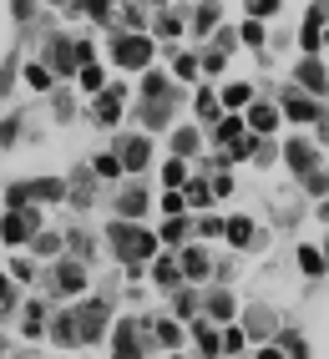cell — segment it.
Segmentation results:
<instances>
[{
	"mask_svg": "<svg viewBox=\"0 0 329 359\" xmlns=\"http://www.w3.org/2000/svg\"><path fill=\"white\" fill-rule=\"evenodd\" d=\"M112 248H116V258H127V263H142V258H152L157 253V238L147 233V228H132V223H112Z\"/></svg>",
	"mask_w": 329,
	"mask_h": 359,
	"instance_id": "6da1fadb",
	"label": "cell"
},
{
	"mask_svg": "<svg viewBox=\"0 0 329 359\" xmlns=\"http://www.w3.org/2000/svg\"><path fill=\"white\" fill-rule=\"evenodd\" d=\"M76 319V344H91V339H102V324H107V299H86L81 304V314Z\"/></svg>",
	"mask_w": 329,
	"mask_h": 359,
	"instance_id": "7a4b0ae2",
	"label": "cell"
},
{
	"mask_svg": "<svg viewBox=\"0 0 329 359\" xmlns=\"http://www.w3.org/2000/svg\"><path fill=\"white\" fill-rule=\"evenodd\" d=\"M66 187L56 182V177H41V182H15L11 187V208H20V203H51V198H61Z\"/></svg>",
	"mask_w": 329,
	"mask_h": 359,
	"instance_id": "3957f363",
	"label": "cell"
},
{
	"mask_svg": "<svg viewBox=\"0 0 329 359\" xmlns=\"http://www.w3.org/2000/svg\"><path fill=\"white\" fill-rule=\"evenodd\" d=\"M36 228H41V218H36V212H31V208H26V212H20V208H15V212H11V218H6V223H0V238H6V243H26V238H31Z\"/></svg>",
	"mask_w": 329,
	"mask_h": 359,
	"instance_id": "277c9868",
	"label": "cell"
},
{
	"mask_svg": "<svg viewBox=\"0 0 329 359\" xmlns=\"http://www.w3.org/2000/svg\"><path fill=\"white\" fill-rule=\"evenodd\" d=\"M116 61L122 66H147L152 61V41L147 36H122L116 41Z\"/></svg>",
	"mask_w": 329,
	"mask_h": 359,
	"instance_id": "5b68a950",
	"label": "cell"
},
{
	"mask_svg": "<svg viewBox=\"0 0 329 359\" xmlns=\"http://www.w3.org/2000/svg\"><path fill=\"white\" fill-rule=\"evenodd\" d=\"M112 359H142V339H137V324H116Z\"/></svg>",
	"mask_w": 329,
	"mask_h": 359,
	"instance_id": "8992f818",
	"label": "cell"
},
{
	"mask_svg": "<svg viewBox=\"0 0 329 359\" xmlns=\"http://www.w3.org/2000/svg\"><path fill=\"white\" fill-rule=\"evenodd\" d=\"M147 157H152V152H147V137H132L116 162H122V167H132V172H142V167H147Z\"/></svg>",
	"mask_w": 329,
	"mask_h": 359,
	"instance_id": "52a82bcc",
	"label": "cell"
},
{
	"mask_svg": "<svg viewBox=\"0 0 329 359\" xmlns=\"http://www.w3.org/2000/svg\"><path fill=\"white\" fill-rule=\"evenodd\" d=\"M324 20H329V6H314L309 20H304V51H309V56H314V46H319V26H324Z\"/></svg>",
	"mask_w": 329,
	"mask_h": 359,
	"instance_id": "ba28073f",
	"label": "cell"
},
{
	"mask_svg": "<svg viewBox=\"0 0 329 359\" xmlns=\"http://www.w3.org/2000/svg\"><path fill=\"white\" fill-rule=\"evenodd\" d=\"M177 273H187V278H203V273H208V253H203V248H182Z\"/></svg>",
	"mask_w": 329,
	"mask_h": 359,
	"instance_id": "9c48e42d",
	"label": "cell"
},
{
	"mask_svg": "<svg viewBox=\"0 0 329 359\" xmlns=\"http://www.w3.org/2000/svg\"><path fill=\"white\" fill-rule=\"evenodd\" d=\"M289 167L304 177V172H314V152H309V142H289Z\"/></svg>",
	"mask_w": 329,
	"mask_h": 359,
	"instance_id": "30bf717a",
	"label": "cell"
},
{
	"mask_svg": "<svg viewBox=\"0 0 329 359\" xmlns=\"http://www.w3.org/2000/svg\"><path fill=\"white\" fill-rule=\"evenodd\" d=\"M299 81H304V86H309V91H324V86H329V76H324V66H319L314 56H309V61H304V66H299Z\"/></svg>",
	"mask_w": 329,
	"mask_h": 359,
	"instance_id": "8fae6325",
	"label": "cell"
},
{
	"mask_svg": "<svg viewBox=\"0 0 329 359\" xmlns=\"http://www.w3.org/2000/svg\"><path fill=\"white\" fill-rule=\"evenodd\" d=\"M122 97H127V91H116V86H112L107 97L97 102V116H102V122H116V116H122Z\"/></svg>",
	"mask_w": 329,
	"mask_h": 359,
	"instance_id": "7c38bea8",
	"label": "cell"
},
{
	"mask_svg": "<svg viewBox=\"0 0 329 359\" xmlns=\"http://www.w3.org/2000/svg\"><path fill=\"white\" fill-rule=\"evenodd\" d=\"M284 111L294 116V122H314V116H319V107H314L309 97H289V102H284Z\"/></svg>",
	"mask_w": 329,
	"mask_h": 359,
	"instance_id": "4fadbf2b",
	"label": "cell"
},
{
	"mask_svg": "<svg viewBox=\"0 0 329 359\" xmlns=\"http://www.w3.org/2000/svg\"><path fill=\"white\" fill-rule=\"evenodd\" d=\"M248 127H253V132H274V127H278V111H274V107H253V111H248Z\"/></svg>",
	"mask_w": 329,
	"mask_h": 359,
	"instance_id": "5bb4252c",
	"label": "cell"
},
{
	"mask_svg": "<svg viewBox=\"0 0 329 359\" xmlns=\"http://www.w3.org/2000/svg\"><path fill=\"white\" fill-rule=\"evenodd\" d=\"M56 283H61L66 294H76V289H81L86 278H81V269H76V263H61V269H56Z\"/></svg>",
	"mask_w": 329,
	"mask_h": 359,
	"instance_id": "9a60e30c",
	"label": "cell"
},
{
	"mask_svg": "<svg viewBox=\"0 0 329 359\" xmlns=\"http://www.w3.org/2000/svg\"><path fill=\"white\" fill-rule=\"evenodd\" d=\"M213 26H218V6L208 0V6H198V15H193V31H198V36H208Z\"/></svg>",
	"mask_w": 329,
	"mask_h": 359,
	"instance_id": "2e32d148",
	"label": "cell"
},
{
	"mask_svg": "<svg viewBox=\"0 0 329 359\" xmlns=\"http://www.w3.org/2000/svg\"><path fill=\"white\" fill-rule=\"evenodd\" d=\"M51 334H56V344H76V319H72V314H61V319L51 324Z\"/></svg>",
	"mask_w": 329,
	"mask_h": 359,
	"instance_id": "e0dca14e",
	"label": "cell"
},
{
	"mask_svg": "<svg viewBox=\"0 0 329 359\" xmlns=\"http://www.w3.org/2000/svg\"><path fill=\"white\" fill-rule=\"evenodd\" d=\"M299 269L304 273H324V253L319 248H299Z\"/></svg>",
	"mask_w": 329,
	"mask_h": 359,
	"instance_id": "ac0fdd59",
	"label": "cell"
},
{
	"mask_svg": "<svg viewBox=\"0 0 329 359\" xmlns=\"http://www.w3.org/2000/svg\"><path fill=\"white\" fill-rule=\"evenodd\" d=\"M228 238H233V243H248V238H253V223H248V218H228Z\"/></svg>",
	"mask_w": 329,
	"mask_h": 359,
	"instance_id": "d6986e66",
	"label": "cell"
},
{
	"mask_svg": "<svg viewBox=\"0 0 329 359\" xmlns=\"http://www.w3.org/2000/svg\"><path fill=\"white\" fill-rule=\"evenodd\" d=\"M147 208V193L142 187H132V193H122V212H142Z\"/></svg>",
	"mask_w": 329,
	"mask_h": 359,
	"instance_id": "ffe728a7",
	"label": "cell"
},
{
	"mask_svg": "<svg viewBox=\"0 0 329 359\" xmlns=\"http://www.w3.org/2000/svg\"><path fill=\"white\" fill-rule=\"evenodd\" d=\"M248 97H253V91H248V86H243V81H233V86H228V91H223V102H228V107H243V102H248Z\"/></svg>",
	"mask_w": 329,
	"mask_h": 359,
	"instance_id": "44dd1931",
	"label": "cell"
},
{
	"mask_svg": "<svg viewBox=\"0 0 329 359\" xmlns=\"http://www.w3.org/2000/svg\"><path fill=\"white\" fill-rule=\"evenodd\" d=\"M198 349H203V354H218V334L208 329V324H198Z\"/></svg>",
	"mask_w": 329,
	"mask_h": 359,
	"instance_id": "7402d4cb",
	"label": "cell"
},
{
	"mask_svg": "<svg viewBox=\"0 0 329 359\" xmlns=\"http://www.w3.org/2000/svg\"><path fill=\"white\" fill-rule=\"evenodd\" d=\"M218 137H223V147H228V142H239L243 137V122H239V116H228V122L218 127Z\"/></svg>",
	"mask_w": 329,
	"mask_h": 359,
	"instance_id": "603a6c76",
	"label": "cell"
},
{
	"mask_svg": "<svg viewBox=\"0 0 329 359\" xmlns=\"http://www.w3.org/2000/svg\"><path fill=\"white\" fill-rule=\"evenodd\" d=\"M208 314H213V319H233V299H228V294H218L213 304H208Z\"/></svg>",
	"mask_w": 329,
	"mask_h": 359,
	"instance_id": "cb8c5ba5",
	"label": "cell"
},
{
	"mask_svg": "<svg viewBox=\"0 0 329 359\" xmlns=\"http://www.w3.org/2000/svg\"><path fill=\"white\" fill-rule=\"evenodd\" d=\"M208 198H213V187H203V182H187V203H193V208H203Z\"/></svg>",
	"mask_w": 329,
	"mask_h": 359,
	"instance_id": "d4e9b609",
	"label": "cell"
},
{
	"mask_svg": "<svg viewBox=\"0 0 329 359\" xmlns=\"http://www.w3.org/2000/svg\"><path fill=\"white\" fill-rule=\"evenodd\" d=\"M278 11V0H248V15L253 20H264V15H274Z\"/></svg>",
	"mask_w": 329,
	"mask_h": 359,
	"instance_id": "484cf974",
	"label": "cell"
},
{
	"mask_svg": "<svg viewBox=\"0 0 329 359\" xmlns=\"http://www.w3.org/2000/svg\"><path fill=\"white\" fill-rule=\"evenodd\" d=\"M173 147H177V157H187V152H198V137H193V132H177Z\"/></svg>",
	"mask_w": 329,
	"mask_h": 359,
	"instance_id": "4316f807",
	"label": "cell"
},
{
	"mask_svg": "<svg viewBox=\"0 0 329 359\" xmlns=\"http://www.w3.org/2000/svg\"><path fill=\"white\" fill-rule=\"evenodd\" d=\"M81 86H91V91L102 86V66H97V61H91V66H81Z\"/></svg>",
	"mask_w": 329,
	"mask_h": 359,
	"instance_id": "83f0119b",
	"label": "cell"
},
{
	"mask_svg": "<svg viewBox=\"0 0 329 359\" xmlns=\"http://www.w3.org/2000/svg\"><path fill=\"white\" fill-rule=\"evenodd\" d=\"M157 283H177V263H173V258L157 263Z\"/></svg>",
	"mask_w": 329,
	"mask_h": 359,
	"instance_id": "f1b7e54d",
	"label": "cell"
},
{
	"mask_svg": "<svg viewBox=\"0 0 329 359\" xmlns=\"http://www.w3.org/2000/svg\"><path fill=\"white\" fill-rule=\"evenodd\" d=\"M152 334H157L162 344H177V324H168V319H162V324H152Z\"/></svg>",
	"mask_w": 329,
	"mask_h": 359,
	"instance_id": "f546056e",
	"label": "cell"
},
{
	"mask_svg": "<svg viewBox=\"0 0 329 359\" xmlns=\"http://www.w3.org/2000/svg\"><path fill=\"white\" fill-rule=\"evenodd\" d=\"M81 6H86V15H97V20L112 15V0H81Z\"/></svg>",
	"mask_w": 329,
	"mask_h": 359,
	"instance_id": "4dcf8cb0",
	"label": "cell"
},
{
	"mask_svg": "<svg viewBox=\"0 0 329 359\" xmlns=\"http://www.w3.org/2000/svg\"><path fill=\"white\" fill-rule=\"evenodd\" d=\"M97 172H102V177H116V172H122V162H116V157H107V152H102V157H97Z\"/></svg>",
	"mask_w": 329,
	"mask_h": 359,
	"instance_id": "1f68e13d",
	"label": "cell"
},
{
	"mask_svg": "<svg viewBox=\"0 0 329 359\" xmlns=\"http://www.w3.org/2000/svg\"><path fill=\"white\" fill-rule=\"evenodd\" d=\"M198 111L203 116H218V97H213V91H203V97H198Z\"/></svg>",
	"mask_w": 329,
	"mask_h": 359,
	"instance_id": "d6a6232c",
	"label": "cell"
},
{
	"mask_svg": "<svg viewBox=\"0 0 329 359\" xmlns=\"http://www.w3.org/2000/svg\"><path fill=\"white\" fill-rule=\"evenodd\" d=\"M157 31H162V36H177V31H182V20H177V15H162V20H157Z\"/></svg>",
	"mask_w": 329,
	"mask_h": 359,
	"instance_id": "836d02e7",
	"label": "cell"
},
{
	"mask_svg": "<svg viewBox=\"0 0 329 359\" xmlns=\"http://www.w3.org/2000/svg\"><path fill=\"white\" fill-rule=\"evenodd\" d=\"M177 76L193 81V76H198V61H193V56H177Z\"/></svg>",
	"mask_w": 329,
	"mask_h": 359,
	"instance_id": "e575fe53",
	"label": "cell"
},
{
	"mask_svg": "<svg viewBox=\"0 0 329 359\" xmlns=\"http://www.w3.org/2000/svg\"><path fill=\"white\" fill-rule=\"evenodd\" d=\"M218 344H228V349H243V329H228V334H218Z\"/></svg>",
	"mask_w": 329,
	"mask_h": 359,
	"instance_id": "d590c367",
	"label": "cell"
},
{
	"mask_svg": "<svg viewBox=\"0 0 329 359\" xmlns=\"http://www.w3.org/2000/svg\"><path fill=\"white\" fill-rule=\"evenodd\" d=\"M324 182H329L324 172H304V187H309V193H324Z\"/></svg>",
	"mask_w": 329,
	"mask_h": 359,
	"instance_id": "8d00e7d4",
	"label": "cell"
},
{
	"mask_svg": "<svg viewBox=\"0 0 329 359\" xmlns=\"http://www.w3.org/2000/svg\"><path fill=\"white\" fill-rule=\"evenodd\" d=\"M243 41L258 46V41H264V26H258V20H248V26H243Z\"/></svg>",
	"mask_w": 329,
	"mask_h": 359,
	"instance_id": "74e56055",
	"label": "cell"
},
{
	"mask_svg": "<svg viewBox=\"0 0 329 359\" xmlns=\"http://www.w3.org/2000/svg\"><path fill=\"white\" fill-rule=\"evenodd\" d=\"M26 81H31V86H46L51 76H46V66H26Z\"/></svg>",
	"mask_w": 329,
	"mask_h": 359,
	"instance_id": "f35d334b",
	"label": "cell"
},
{
	"mask_svg": "<svg viewBox=\"0 0 329 359\" xmlns=\"http://www.w3.org/2000/svg\"><path fill=\"white\" fill-rule=\"evenodd\" d=\"M36 248H41V253H56V248H61V238H51V233H41V238H36Z\"/></svg>",
	"mask_w": 329,
	"mask_h": 359,
	"instance_id": "ab89813d",
	"label": "cell"
},
{
	"mask_svg": "<svg viewBox=\"0 0 329 359\" xmlns=\"http://www.w3.org/2000/svg\"><path fill=\"white\" fill-rule=\"evenodd\" d=\"M162 177H168V182L177 187V182H182V162H168V167H162Z\"/></svg>",
	"mask_w": 329,
	"mask_h": 359,
	"instance_id": "60d3db41",
	"label": "cell"
},
{
	"mask_svg": "<svg viewBox=\"0 0 329 359\" xmlns=\"http://www.w3.org/2000/svg\"><path fill=\"white\" fill-rule=\"evenodd\" d=\"M162 238H173V243H177V238H182V218H168V228H162Z\"/></svg>",
	"mask_w": 329,
	"mask_h": 359,
	"instance_id": "b9f144b4",
	"label": "cell"
},
{
	"mask_svg": "<svg viewBox=\"0 0 329 359\" xmlns=\"http://www.w3.org/2000/svg\"><path fill=\"white\" fill-rule=\"evenodd\" d=\"M15 132H20V116H11V122H6V127H0V142H11Z\"/></svg>",
	"mask_w": 329,
	"mask_h": 359,
	"instance_id": "7bdbcfd3",
	"label": "cell"
},
{
	"mask_svg": "<svg viewBox=\"0 0 329 359\" xmlns=\"http://www.w3.org/2000/svg\"><path fill=\"white\" fill-rule=\"evenodd\" d=\"M6 309H11V283L0 278V314H6Z\"/></svg>",
	"mask_w": 329,
	"mask_h": 359,
	"instance_id": "ee69618b",
	"label": "cell"
},
{
	"mask_svg": "<svg viewBox=\"0 0 329 359\" xmlns=\"http://www.w3.org/2000/svg\"><path fill=\"white\" fill-rule=\"evenodd\" d=\"M6 86H11V61L0 66V97H6Z\"/></svg>",
	"mask_w": 329,
	"mask_h": 359,
	"instance_id": "f6af8a7d",
	"label": "cell"
},
{
	"mask_svg": "<svg viewBox=\"0 0 329 359\" xmlns=\"http://www.w3.org/2000/svg\"><path fill=\"white\" fill-rule=\"evenodd\" d=\"M15 15L26 20V15H31V0H15Z\"/></svg>",
	"mask_w": 329,
	"mask_h": 359,
	"instance_id": "bcb514c9",
	"label": "cell"
},
{
	"mask_svg": "<svg viewBox=\"0 0 329 359\" xmlns=\"http://www.w3.org/2000/svg\"><path fill=\"white\" fill-rule=\"evenodd\" d=\"M258 359H284V354H278V349H274V344H269V349H264V354H258Z\"/></svg>",
	"mask_w": 329,
	"mask_h": 359,
	"instance_id": "7dc6e473",
	"label": "cell"
}]
</instances>
